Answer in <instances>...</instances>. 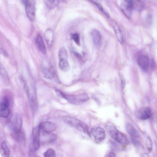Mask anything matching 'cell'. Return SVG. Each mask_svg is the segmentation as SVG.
Segmentation results:
<instances>
[{"mask_svg": "<svg viewBox=\"0 0 157 157\" xmlns=\"http://www.w3.org/2000/svg\"><path fill=\"white\" fill-rule=\"evenodd\" d=\"M44 1L47 6L50 9L55 7L58 5V0H44Z\"/></svg>", "mask_w": 157, "mask_h": 157, "instance_id": "obj_25", "label": "cell"}, {"mask_svg": "<svg viewBox=\"0 0 157 157\" xmlns=\"http://www.w3.org/2000/svg\"><path fill=\"white\" fill-rule=\"evenodd\" d=\"M62 119L64 122L68 125L82 132L89 134L87 126L80 120L69 116H63Z\"/></svg>", "mask_w": 157, "mask_h": 157, "instance_id": "obj_2", "label": "cell"}, {"mask_svg": "<svg viewBox=\"0 0 157 157\" xmlns=\"http://www.w3.org/2000/svg\"><path fill=\"white\" fill-rule=\"evenodd\" d=\"M59 66L60 69L63 71H67L70 69V66L66 58L59 59Z\"/></svg>", "mask_w": 157, "mask_h": 157, "instance_id": "obj_20", "label": "cell"}, {"mask_svg": "<svg viewBox=\"0 0 157 157\" xmlns=\"http://www.w3.org/2000/svg\"><path fill=\"white\" fill-rule=\"evenodd\" d=\"M56 137V135L51 132H47L40 131V140L45 143L53 142Z\"/></svg>", "mask_w": 157, "mask_h": 157, "instance_id": "obj_12", "label": "cell"}, {"mask_svg": "<svg viewBox=\"0 0 157 157\" xmlns=\"http://www.w3.org/2000/svg\"><path fill=\"white\" fill-rule=\"evenodd\" d=\"M22 125L21 117L18 114L14 115L11 120V127L12 132L16 136H19L21 134Z\"/></svg>", "mask_w": 157, "mask_h": 157, "instance_id": "obj_4", "label": "cell"}, {"mask_svg": "<svg viewBox=\"0 0 157 157\" xmlns=\"http://www.w3.org/2000/svg\"><path fill=\"white\" fill-rule=\"evenodd\" d=\"M1 147L3 151L5 156L9 157L10 154V150L5 141L2 143Z\"/></svg>", "mask_w": 157, "mask_h": 157, "instance_id": "obj_24", "label": "cell"}, {"mask_svg": "<svg viewBox=\"0 0 157 157\" xmlns=\"http://www.w3.org/2000/svg\"><path fill=\"white\" fill-rule=\"evenodd\" d=\"M137 63L143 71H146L149 69L150 63V60L147 56L142 55L139 56Z\"/></svg>", "mask_w": 157, "mask_h": 157, "instance_id": "obj_9", "label": "cell"}, {"mask_svg": "<svg viewBox=\"0 0 157 157\" xmlns=\"http://www.w3.org/2000/svg\"><path fill=\"white\" fill-rule=\"evenodd\" d=\"M40 131L47 132H52L56 128V125L52 122L45 121L41 122L38 126Z\"/></svg>", "mask_w": 157, "mask_h": 157, "instance_id": "obj_10", "label": "cell"}, {"mask_svg": "<svg viewBox=\"0 0 157 157\" xmlns=\"http://www.w3.org/2000/svg\"><path fill=\"white\" fill-rule=\"evenodd\" d=\"M57 96L66 99L70 103L74 104H79L87 101L89 98L87 94H85L77 95H68L58 90H56Z\"/></svg>", "mask_w": 157, "mask_h": 157, "instance_id": "obj_1", "label": "cell"}, {"mask_svg": "<svg viewBox=\"0 0 157 157\" xmlns=\"http://www.w3.org/2000/svg\"><path fill=\"white\" fill-rule=\"evenodd\" d=\"M147 149L149 151L151 149V142L149 138H147Z\"/></svg>", "mask_w": 157, "mask_h": 157, "instance_id": "obj_29", "label": "cell"}, {"mask_svg": "<svg viewBox=\"0 0 157 157\" xmlns=\"http://www.w3.org/2000/svg\"><path fill=\"white\" fill-rule=\"evenodd\" d=\"M152 112L149 108L146 107L140 109L138 112L137 116L141 120H145L149 118L152 116Z\"/></svg>", "mask_w": 157, "mask_h": 157, "instance_id": "obj_11", "label": "cell"}, {"mask_svg": "<svg viewBox=\"0 0 157 157\" xmlns=\"http://www.w3.org/2000/svg\"><path fill=\"white\" fill-rule=\"evenodd\" d=\"M71 38L78 46L80 45V38L79 35L77 33L73 34L71 36Z\"/></svg>", "mask_w": 157, "mask_h": 157, "instance_id": "obj_28", "label": "cell"}, {"mask_svg": "<svg viewBox=\"0 0 157 157\" xmlns=\"http://www.w3.org/2000/svg\"><path fill=\"white\" fill-rule=\"evenodd\" d=\"M93 2L101 11L107 17H109V14L104 9L102 6L100 4L95 2Z\"/></svg>", "mask_w": 157, "mask_h": 157, "instance_id": "obj_27", "label": "cell"}, {"mask_svg": "<svg viewBox=\"0 0 157 157\" xmlns=\"http://www.w3.org/2000/svg\"><path fill=\"white\" fill-rule=\"evenodd\" d=\"M58 57L59 59L66 58L67 57V50L64 47L61 48L58 52Z\"/></svg>", "mask_w": 157, "mask_h": 157, "instance_id": "obj_23", "label": "cell"}, {"mask_svg": "<svg viewBox=\"0 0 157 157\" xmlns=\"http://www.w3.org/2000/svg\"><path fill=\"white\" fill-rule=\"evenodd\" d=\"M115 154L112 152H109L105 155L106 157L115 156Z\"/></svg>", "mask_w": 157, "mask_h": 157, "instance_id": "obj_30", "label": "cell"}, {"mask_svg": "<svg viewBox=\"0 0 157 157\" xmlns=\"http://www.w3.org/2000/svg\"><path fill=\"white\" fill-rule=\"evenodd\" d=\"M40 130L38 126L33 128L32 132V147L34 151L37 150L40 145Z\"/></svg>", "mask_w": 157, "mask_h": 157, "instance_id": "obj_7", "label": "cell"}, {"mask_svg": "<svg viewBox=\"0 0 157 157\" xmlns=\"http://www.w3.org/2000/svg\"><path fill=\"white\" fill-rule=\"evenodd\" d=\"M44 155L45 157H54L56 156V152L53 149H49L44 153Z\"/></svg>", "mask_w": 157, "mask_h": 157, "instance_id": "obj_26", "label": "cell"}, {"mask_svg": "<svg viewBox=\"0 0 157 157\" xmlns=\"http://www.w3.org/2000/svg\"><path fill=\"white\" fill-rule=\"evenodd\" d=\"M91 36L94 44L97 46L100 45L101 37L100 33L96 29H93L91 33Z\"/></svg>", "mask_w": 157, "mask_h": 157, "instance_id": "obj_18", "label": "cell"}, {"mask_svg": "<svg viewBox=\"0 0 157 157\" xmlns=\"http://www.w3.org/2000/svg\"><path fill=\"white\" fill-rule=\"evenodd\" d=\"M126 129L128 133L132 137L137 138L140 137L139 132L131 124L127 123L126 125Z\"/></svg>", "mask_w": 157, "mask_h": 157, "instance_id": "obj_19", "label": "cell"}, {"mask_svg": "<svg viewBox=\"0 0 157 157\" xmlns=\"http://www.w3.org/2000/svg\"><path fill=\"white\" fill-rule=\"evenodd\" d=\"M9 102L8 99L5 98L0 103V117L6 118L8 117L10 113Z\"/></svg>", "mask_w": 157, "mask_h": 157, "instance_id": "obj_8", "label": "cell"}, {"mask_svg": "<svg viewBox=\"0 0 157 157\" xmlns=\"http://www.w3.org/2000/svg\"><path fill=\"white\" fill-rule=\"evenodd\" d=\"M21 2L24 3V4H25L26 1L27 0H21Z\"/></svg>", "mask_w": 157, "mask_h": 157, "instance_id": "obj_32", "label": "cell"}, {"mask_svg": "<svg viewBox=\"0 0 157 157\" xmlns=\"http://www.w3.org/2000/svg\"><path fill=\"white\" fill-rule=\"evenodd\" d=\"M107 130L111 136L119 143L124 145L128 144V141L124 135L113 126H108Z\"/></svg>", "mask_w": 157, "mask_h": 157, "instance_id": "obj_3", "label": "cell"}, {"mask_svg": "<svg viewBox=\"0 0 157 157\" xmlns=\"http://www.w3.org/2000/svg\"><path fill=\"white\" fill-rule=\"evenodd\" d=\"M124 2H131L132 0H123Z\"/></svg>", "mask_w": 157, "mask_h": 157, "instance_id": "obj_31", "label": "cell"}, {"mask_svg": "<svg viewBox=\"0 0 157 157\" xmlns=\"http://www.w3.org/2000/svg\"><path fill=\"white\" fill-rule=\"evenodd\" d=\"M112 25L118 40L120 43L123 44L124 43L123 36L120 27L116 22H113Z\"/></svg>", "mask_w": 157, "mask_h": 157, "instance_id": "obj_16", "label": "cell"}, {"mask_svg": "<svg viewBox=\"0 0 157 157\" xmlns=\"http://www.w3.org/2000/svg\"><path fill=\"white\" fill-rule=\"evenodd\" d=\"M0 77L2 82L5 84H8L10 82V79L8 73L5 68L0 62Z\"/></svg>", "mask_w": 157, "mask_h": 157, "instance_id": "obj_17", "label": "cell"}, {"mask_svg": "<svg viewBox=\"0 0 157 157\" xmlns=\"http://www.w3.org/2000/svg\"><path fill=\"white\" fill-rule=\"evenodd\" d=\"M44 77L47 79L52 80L54 77V73L52 69L49 67H45L43 70Z\"/></svg>", "mask_w": 157, "mask_h": 157, "instance_id": "obj_21", "label": "cell"}, {"mask_svg": "<svg viewBox=\"0 0 157 157\" xmlns=\"http://www.w3.org/2000/svg\"><path fill=\"white\" fill-rule=\"evenodd\" d=\"M121 8L124 14L128 18L131 17L132 9L131 2H122L121 5Z\"/></svg>", "mask_w": 157, "mask_h": 157, "instance_id": "obj_14", "label": "cell"}, {"mask_svg": "<svg viewBox=\"0 0 157 157\" xmlns=\"http://www.w3.org/2000/svg\"><path fill=\"white\" fill-rule=\"evenodd\" d=\"M25 4L27 17L30 21H34L35 17V0H27Z\"/></svg>", "mask_w": 157, "mask_h": 157, "instance_id": "obj_6", "label": "cell"}, {"mask_svg": "<svg viewBox=\"0 0 157 157\" xmlns=\"http://www.w3.org/2000/svg\"><path fill=\"white\" fill-rule=\"evenodd\" d=\"M132 8L140 11L143 8V4L140 0H132Z\"/></svg>", "mask_w": 157, "mask_h": 157, "instance_id": "obj_22", "label": "cell"}, {"mask_svg": "<svg viewBox=\"0 0 157 157\" xmlns=\"http://www.w3.org/2000/svg\"><path fill=\"white\" fill-rule=\"evenodd\" d=\"M90 135L97 143H99L104 140L105 137V132L104 129L100 127L93 128L89 132Z\"/></svg>", "mask_w": 157, "mask_h": 157, "instance_id": "obj_5", "label": "cell"}, {"mask_svg": "<svg viewBox=\"0 0 157 157\" xmlns=\"http://www.w3.org/2000/svg\"><path fill=\"white\" fill-rule=\"evenodd\" d=\"M35 43L39 51L43 54H46L47 52L46 47L43 38L40 34H38L37 36Z\"/></svg>", "mask_w": 157, "mask_h": 157, "instance_id": "obj_13", "label": "cell"}, {"mask_svg": "<svg viewBox=\"0 0 157 157\" xmlns=\"http://www.w3.org/2000/svg\"><path fill=\"white\" fill-rule=\"evenodd\" d=\"M54 33L52 29H48L45 32L44 36L48 47L50 48L52 46L53 39Z\"/></svg>", "mask_w": 157, "mask_h": 157, "instance_id": "obj_15", "label": "cell"}]
</instances>
